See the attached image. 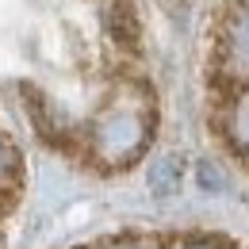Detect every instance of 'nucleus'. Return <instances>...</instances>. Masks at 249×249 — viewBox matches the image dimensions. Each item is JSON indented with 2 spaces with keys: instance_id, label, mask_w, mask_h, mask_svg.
<instances>
[{
  "instance_id": "f03ea898",
  "label": "nucleus",
  "mask_w": 249,
  "mask_h": 249,
  "mask_svg": "<svg viewBox=\"0 0 249 249\" xmlns=\"http://www.w3.org/2000/svg\"><path fill=\"white\" fill-rule=\"evenodd\" d=\"M207 130L249 188V0H226L211 31Z\"/></svg>"
},
{
  "instance_id": "7ed1b4c3",
  "label": "nucleus",
  "mask_w": 249,
  "mask_h": 249,
  "mask_svg": "<svg viewBox=\"0 0 249 249\" xmlns=\"http://www.w3.org/2000/svg\"><path fill=\"white\" fill-rule=\"evenodd\" d=\"M69 249H249V242L222 230H180V226H130L89 238Z\"/></svg>"
},
{
  "instance_id": "f257e3e1",
  "label": "nucleus",
  "mask_w": 249,
  "mask_h": 249,
  "mask_svg": "<svg viewBox=\"0 0 249 249\" xmlns=\"http://www.w3.org/2000/svg\"><path fill=\"white\" fill-rule=\"evenodd\" d=\"M157 138V89L134 0H0V249L35 154L123 177Z\"/></svg>"
}]
</instances>
